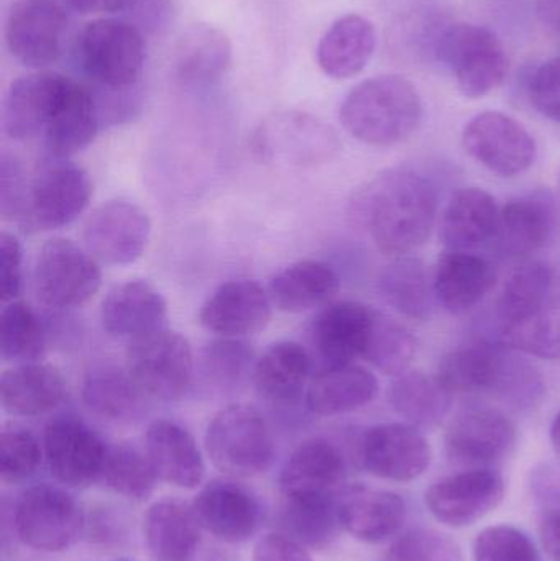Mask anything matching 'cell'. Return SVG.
Wrapping results in <instances>:
<instances>
[{
	"instance_id": "11a10c76",
	"label": "cell",
	"mask_w": 560,
	"mask_h": 561,
	"mask_svg": "<svg viewBox=\"0 0 560 561\" xmlns=\"http://www.w3.org/2000/svg\"><path fill=\"white\" fill-rule=\"evenodd\" d=\"M28 183L23 178L19 161L9 154H2L0 163V210L3 219L19 220Z\"/></svg>"
},
{
	"instance_id": "7bdbcfd3",
	"label": "cell",
	"mask_w": 560,
	"mask_h": 561,
	"mask_svg": "<svg viewBox=\"0 0 560 561\" xmlns=\"http://www.w3.org/2000/svg\"><path fill=\"white\" fill-rule=\"evenodd\" d=\"M555 273L542 262L519 266L506 280L499 300L496 317L500 327L515 325L535 316L552 299Z\"/></svg>"
},
{
	"instance_id": "4316f807",
	"label": "cell",
	"mask_w": 560,
	"mask_h": 561,
	"mask_svg": "<svg viewBox=\"0 0 560 561\" xmlns=\"http://www.w3.org/2000/svg\"><path fill=\"white\" fill-rule=\"evenodd\" d=\"M145 454L158 478L178 488L199 486L206 474L203 454L193 434L170 419H157L145 434Z\"/></svg>"
},
{
	"instance_id": "f1b7e54d",
	"label": "cell",
	"mask_w": 560,
	"mask_h": 561,
	"mask_svg": "<svg viewBox=\"0 0 560 561\" xmlns=\"http://www.w3.org/2000/svg\"><path fill=\"white\" fill-rule=\"evenodd\" d=\"M377 49V30L374 23L358 13H347L335 20L316 48L319 68L335 81L361 75Z\"/></svg>"
},
{
	"instance_id": "6125c7cd",
	"label": "cell",
	"mask_w": 560,
	"mask_h": 561,
	"mask_svg": "<svg viewBox=\"0 0 560 561\" xmlns=\"http://www.w3.org/2000/svg\"><path fill=\"white\" fill-rule=\"evenodd\" d=\"M559 193H560V173H559Z\"/></svg>"
},
{
	"instance_id": "b9f144b4",
	"label": "cell",
	"mask_w": 560,
	"mask_h": 561,
	"mask_svg": "<svg viewBox=\"0 0 560 561\" xmlns=\"http://www.w3.org/2000/svg\"><path fill=\"white\" fill-rule=\"evenodd\" d=\"M341 494V493H339ZM338 496L283 497L282 530L309 549H325L339 529Z\"/></svg>"
},
{
	"instance_id": "52a82bcc",
	"label": "cell",
	"mask_w": 560,
	"mask_h": 561,
	"mask_svg": "<svg viewBox=\"0 0 560 561\" xmlns=\"http://www.w3.org/2000/svg\"><path fill=\"white\" fill-rule=\"evenodd\" d=\"M125 368L148 399L174 402L194 385L196 358L190 342L164 327L128 342Z\"/></svg>"
},
{
	"instance_id": "cb8c5ba5",
	"label": "cell",
	"mask_w": 560,
	"mask_h": 561,
	"mask_svg": "<svg viewBox=\"0 0 560 561\" xmlns=\"http://www.w3.org/2000/svg\"><path fill=\"white\" fill-rule=\"evenodd\" d=\"M558 230V210L549 194L510 201L499 213L492 243L500 255L525 259L545 249Z\"/></svg>"
},
{
	"instance_id": "816d5d0a",
	"label": "cell",
	"mask_w": 560,
	"mask_h": 561,
	"mask_svg": "<svg viewBox=\"0 0 560 561\" xmlns=\"http://www.w3.org/2000/svg\"><path fill=\"white\" fill-rule=\"evenodd\" d=\"M476 561H541L528 534L513 526L487 527L473 546Z\"/></svg>"
},
{
	"instance_id": "277c9868",
	"label": "cell",
	"mask_w": 560,
	"mask_h": 561,
	"mask_svg": "<svg viewBox=\"0 0 560 561\" xmlns=\"http://www.w3.org/2000/svg\"><path fill=\"white\" fill-rule=\"evenodd\" d=\"M434 55L469 99L485 98L508 78V53L502 39L487 26H446L434 43Z\"/></svg>"
},
{
	"instance_id": "2e32d148",
	"label": "cell",
	"mask_w": 560,
	"mask_h": 561,
	"mask_svg": "<svg viewBox=\"0 0 560 561\" xmlns=\"http://www.w3.org/2000/svg\"><path fill=\"white\" fill-rule=\"evenodd\" d=\"M358 461L381 480H418L433 461V450L423 431L410 424H381L368 428L358 440Z\"/></svg>"
},
{
	"instance_id": "7a4b0ae2",
	"label": "cell",
	"mask_w": 560,
	"mask_h": 561,
	"mask_svg": "<svg viewBox=\"0 0 560 561\" xmlns=\"http://www.w3.org/2000/svg\"><path fill=\"white\" fill-rule=\"evenodd\" d=\"M424 107L413 82L400 75H381L355 85L341 104L342 127L370 147H395L411 137Z\"/></svg>"
},
{
	"instance_id": "1f68e13d",
	"label": "cell",
	"mask_w": 560,
	"mask_h": 561,
	"mask_svg": "<svg viewBox=\"0 0 560 561\" xmlns=\"http://www.w3.org/2000/svg\"><path fill=\"white\" fill-rule=\"evenodd\" d=\"M68 388L61 371L45 363H25L7 369L0 379L3 411L15 417H38L65 402Z\"/></svg>"
},
{
	"instance_id": "f5cc1de1",
	"label": "cell",
	"mask_w": 560,
	"mask_h": 561,
	"mask_svg": "<svg viewBox=\"0 0 560 561\" xmlns=\"http://www.w3.org/2000/svg\"><path fill=\"white\" fill-rule=\"evenodd\" d=\"M526 91L533 107L560 127V56L532 72Z\"/></svg>"
},
{
	"instance_id": "7c38bea8",
	"label": "cell",
	"mask_w": 560,
	"mask_h": 561,
	"mask_svg": "<svg viewBox=\"0 0 560 561\" xmlns=\"http://www.w3.org/2000/svg\"><path fill=\"white\" fill-rule=\"evenodd\" d=\"M58 0H16L7 15L5 45L26 68L58 61L68 32V12Z\"/></svg>"
},
{
	"instance_id": "8992f818",
	"label": "cell",
	"mask_w": 560,
	"mask_h": 561,
	"mask_svg": "<svg viewBox=\"0 0 560 561\" xmlns=\"http://www.w3.org/2000/svg\"><path fill=\"white\" fill-rule=\"evenodd\" d=\"M250 148L262 163L285 168H312L328 163L341 150L331 125L301 111H282L263 118Z\"/></svg>"
},
{
	"instance_id": "ac0fdd59",
	"label": "cell",
	"mask_w": 560,
	"mask_h": 561,
	"mask_svg": "<svg viewBox=\"0 0 560 561\" xmlns=\"http://www.w3.org/2000/svg\"><path fill=\"white\" fill-rule=\"evenodd\" d=\"M191 506L203 530L226 543L247 542L262 523L259 496L233 478L210 481Z\"/></svg>"
},
{
	"instance_id": "f6af8a7d",
	"label": "cell",
	"mask_w": 560,
	"mask_h": 561,
	"mask_svg": "<svg viewBox=\"0 0 560 561\" xmlns=\"http://www.w3.org/2000/svg\"><path fill=\"white\" fill-rule=\"evenodd\" d=\"M101 480L118 496L144 503L153 494L160 478L145 451L134 445L118 444L108 447Z\"/></svg>"
},
{
	"instance_id": "d6a6232c",
	"label": "cell",
	"mask_w": 560,
	"mask_h": 561,
	"mask_svg": "<svg viewBox=\"0 0 560 561\" xmlns=\"http://www.w3.org/2000/svg\"><path fill=\"white\" fill-rule=\"evenodd\" d=\"M496 273L492 263L472 252L446 250L434 272L436 300L450 313H464L492 290Z\"/></svg>"
},
{
	"instance_id": "7402d4cb",
	"label": "cell",
	"mask_w": 560,
	"mask_h": 561,
	"mask_svg": "<svg viewBox=\"0 0 560 561\" xmlns=\"http://www.w3.org/2000/svg\"><path fill=\"white\" fill-rule=\"evenodd\" d=\"M347 461L334 442L316 437L295 448L279 473L283 497L338 496L344 490Z\"/></svg>"
},
{
	"instance_id": "ab89813d",
	"label": "cell",
	"mask_w": 560,
	"mask_h": 561,
	"mask_svg": "<svg viewBox=\"0 0 560 561\" xmlns=\"http://www.w3.org/2000/svg\"><path fill=\"white\" fill-rule=\"evenodd\" d=\"M378 293L388 306L408 319L424 320L433 310L434 283L421 260L400 256L381 270Z\"/></svg>"
},
{
	"instance_id": "74e56055",
	"label": "cell",
	"mask_w": 560,
	"mask_h": 561,
	"mask_svg": "<svg viewBox=\"0 0 560 561\" xmlns=\"http://www.w3.org/2000/svg\"><path fill=\"white\" fill-rule=\"evenodd\" d=\"M506 345L473 343L443 356L436 379L450 394H489L495 391Z\"/></svg>"
},
{
	"instance_id": "94428289",
	"label": "cell",
	"mask_w": 560,
	"mask_h": 561,
	"mask_svg": "<svg viewBox=\"0 0 560 561\" xmlns=\"http://www.w3.org/2000/svg\"><path fill=\"white\" fill-rule=\"evenodd\" d=\"M551 444L560 460V412L556 415L555 422L551 425Z\"/></svg>"
},
{
	"instance_id": "91938a15",
	"label": "cell",
	"mask_w": 560,
	"mask_h": 561,
	"mask_svg": "<svg viewBox=\"0 0 560 561\" xmlns=\"http://www.w3.org/2000/svg\"><path fill=\"white\" fill-rule=\"evenodd\" d=\"M539 20L560 36V0H536Z\"/></svg>"
},
{
	"instance_id": "e0dca14e",
	"label": "cell",
	"mask_w": 560,
	"mask_h": 561,
	"mask_svg": "<svg viewBox=\"0 0 560 561\" xmlns=\"http://www.w3.org/2000/svg\"><path fill=\"white\" fill-rule=\"evenodd\" d=\"M516 444V425L505 412L490 405L464 409L446 432L450 460L472 468H489L508 457Z\"/></svg>"
},
{
	"instance_id": "603a6c76",
	"label": "cell",
	"mask_w": 560,
	"mask_h": 561,
	"mask_svg": "<svg viewBox=\"0 0 560 561\" xmlns=\"http://www.w3.org/2000/svg\"><path fill=\"white\" fill-rule=\"evenodd\" d=\"M338 504L342 529L361 542H387L407 524V503L393 491L352 484L341 491Z\"/></svg>"
},
{
	"instance_id": "3957f363",
	"label": "cell",
	"mask_w": 560,
	"mask_h": 561,
	"mask_svg": "<svg viewBox=\"0 0 560 561\" xmlns=\"http://www.w3.org/2000/svg\"><path fill=\"white\" fill-rule=\"evenodd\" d=\"M75 59L79 71L95 89L124 91L144 72V32L130 20L98 19L85 23L76 36Z\"/></svg>"
},
{
	"instance_id": "6f0895ef",
	"label": "cell",
	"mask_w": 560,
	"mask_h": 561,
	"mask_svg": "<svg viewBox=\"0 0 560 561\" xmlns=\"http://www.w3.org/2000/svg\"><path fill=\"white\" fill-rule=\"evenodd\" d=\"M68 10L89 15V13L125 12L132 0H58Z\"/></svg>"
},
{
	"instance_id": "d6986e66",
	"label": "cell",
	"mask_w": 560,
	"mask_h": 561,
	"mask_svg": "<svg viewBox=\"0 0 560 561\" xmlns=\"http://www.w3.org/2000/svg\"><path fill=\"white\" fill-rule=\"evenodd\" d=\"M272 307L268 290L256 280H227L201 307L199 322L214 335L243 339L268 325Z\"/></svg>"
},
{
	"instance_id": "4fadbf2b",
	"label": "cell",
	"mask_w": 560,
	"mask_h": 561,
	"mask_svg": "<svg viewBox=\"0 0 560 561\" xmlns=\"http://www.w3.org/2000/svg\"><path fill=\"white\" fill-rule=\"evenodd\" d=\"M49 473L68 488H89L101 480L108 447L101 435L76 415H58L43 434Z\"/></svg>"
},
{
	"instance_id": "680465c9",
	"label": "cell",
	"mask_w": 560,
	"mask_h": 561,
	"mask_svg": "<svg viewBox=\"0 0 560 561\" xmlns=\"http://www.w3.org/2000/svg\"><path fill=\"white\" fill-rule=\"evenodd\" d=\"M542 549L552 561H560V513L548 514L539 526Z\"/></svg>"
},
{
	"instance_id": "d590c367",
	"label": "cell",
	"mask_w": 560,
	"mask_h": 561,
	"mask_svg": "<svg viewBox=\"0 0 560 561\" xmlns=\"http://www.w3.org/2000/svg\"><path fill=\"white\" fill-rule=\"evenodd\" d=\"M378 394V379L362 366H325L306 391L309 412L322 417L348 414L370 404Z\"/></svg>"
},
{
	"instance_id": "7dc6e473",
	"label": "cell",
	"mask_w": 560,
	"mask_h": 561,
	"mask_svg": "<svg viewBox=\"0 0 560 561\" xmlns=\"http://www.w3.org/2000/svg\"><path fill=\"white\" fill-rule=\"evenodd\" d=\"M416 356V339L413 333L385 313L377 312L374 332L365 352V362L385 375L400 376L408 371Z\"/></svg>"
},
{
	"instance_id": "836d02e7",
	"label": "cell",
	"mask_w": 560,
	"mask_h": 561,
	"mask_svg": "<svg viewBox=\"0 0 560 561\" xmlns=\"http://www.w3.org/2000/svg\"><path fill=\"white\" fill-rule=\"evenodd\" d=\"M232 65V43L222 30L196 23L184 30L174 48V71L190 88L219 82Z\"/></svg>"
},
{
	"instance_id": "ba28073f",
	"label": "cell",
	"mask_w": 560,
	"mask_h": 561,
	"mask_svg": "<svg viewBox=\"0 0 560 561\" xmlns=\"http://www.w3.org/2000/svg\"><path fill=\"white\" fill-rule=\"evenodd\" d=\"M91 196L88 171L72 161L55 158L30 181L19 222L32 232L65 229L84 214Z\"/></svg>"
},
{
	"instance_id": "8d00e7d4",
	"label": "cell",
	"mask_w": 560,
	"mask_h": 561,
	"mask_svg": "<svg viewBox=\"0 0 560 561\" xmlns=\"http://www.w3.org/2000/svg\"><path fill=\"white\" fill-rule=\"evenodd\" d=\"M341 287L338 273L319 260H301L286 266L268 286L273 307L301 313L331 304Z\"/></svg>"
},
{
	"instance_id": "ffe728a7",
	"label": "cell",
	"mask_w": 560,
	"mask_h": 561,
	"mask_svg": "<svg viewBox=\"0 0 560 561\" xmlns=\"http://www.w3.org/2000/svg\"><path fill=\"white\" fill-rule=\"evenodd\" d=\"M71 78L53 71L22 76L10 84L2 104V130L10 140L45 134Z\"/></svg>"
},
{
	"instance_id": "be15d7a7",
	"label": "cell",
	"mask_w": 560,
	"mask_h": 561,
	"mask_svg": "<svg viewBox=\"0 0 560 561\" xmlns=\"http://www.w3.org/2000/svg\"><path fill=\"white\" fill-rule=\"evenodd\" d=\"M118 561H128V560H118Z\"/></svg>"
},
{
	"instance_id": "db71d44e",
	"label": "cell",
	"mask_w": 560,
	"mask_h": 561,
	"mask_svg": "<svg viewBox=\"0 0 560 561\" xmlns=\"http://www.w3.org/2000/svg\"><path fill=\"white\" fill-rule=\"evenodd\" d=\"M0 280L3 304L19 299L23 287V249L10 232L0 236Z\"/></svg>"
},
{
	"instance_id": "f35d334b",
	"label": "cell",
	"mask_w": 560,
	"mask_h": 561,
	"mask_svg": "<svg viewBox=\"0 0 560 561\" xmlns=\"http://www.w3.org/2000/svg\"><path fill=\"white\" fill-rule=\"evenodd\" d=\"M388 401L398 415L420 431L443 424L453 408V394L437 381L436 376L407 371L397 376L388 389Z\"/></svg>"
},
{
	"instance_id": "bcb514c9",
	"label": "cell",
	"mask_w": 560,
	"mask_h": 561,
	"mask_svg": "<svg viewBox=\"0 0 560 561\" xmlns=\"http://www.w3.org/2000/svg\"><path fill=\"white\" fill-rule=\"evenodd\" d=\"M503 345L536 356L558 362L560 359V299L552 297L535 316L515 325L500 327Z\"/></svg>"
},
{
	"instance_id": "83f0119b",
	"label": "cell",
	"mask_w": 560,
	"mask_h": 561,
	"mask_svg": "<svg viewBox=\"0 0 560 561\" xmlns=\"http://www.w3.org/2000/svg\"><path fill=\"white\" fill-rule=\"evenodd\" d=\"M312 373V356L296 342L273 343L253 369L256 394L275 405L292 408L308 391Z\"/></svg>"
},
{
	"instance_id": "9c48e42d",
	"label": "cell",
	"mask_w": 560,
	"mask_h": 561,
	"mask_svg": "<svg viewBox=\"0 0 560 561\" xmlns=\"http://www.w3.org/2000/svg\"><path fill=\"white\" fill-rule=\"evenodd\" d=\"M16 536L36 552L68 550L84 534L85 514L72 494L53 484L26 488L13 507Z\"/></svg>"
},
{
	"instance_id": "44dd1931",
	"label": "cell",
	"mask_w": 560,
	"mask_h": 561,
	"mask_svg": "<svg viewBox=\"0 0 560 561\" xmlns=\"http://www.w3.org/2000/svg\"><path fill=\"white\" fill-rule=\"evenodd\" d=\"M377 310L354 300L331 302L312 319L309 336L325 366L351 365L364 358Z\"/></svg>"
},
{
	"instance_id": "f546056e",
	"label": "cell",
	"mask_w": 560,
	"mask_h": 561,
	"mask_svg": "<svg viewBox=\"0 0 560 561\" xmlns=\"http://www.w3.org/2000/svg\"><path fill=\"white\" fill-rule=\"evenodd\" d=\"M201 527L191 504L157 501L144 520L145 543L153 561H193L201 543Z\"/></svg>"
},
{
	"instance_id": "ee69618b",
	"label": "cell",
	"mask_w": 560,
	"mask_h": 561,
	"mask_svg": "<svg viewBox=\"0 0 560 561\" xmlns=\"http://www.w3.org/2000/svg\"><path fill=\"white\" fill-rule=\"evenodd\" d=\"M48 325L30 304L12 300L0 313V355L13 365L42 362L48 346Z\"/></svg>"
},
{
	"instance_id": "484cf974",
	"label": "cell",
	"mask_w": 560,
	"mask_h": 561,
	"mask_svg": "<svg viewBox=\"0 0 560 561\" xmlns=\"http://www.w3.org/2000/svg\"><path fill=\"white\" fill-rule=\"evenodd\" d=\"M81 399L95 417L112 424H132L144 417L148 399L125 366L98 362L82 378Z\"/></svg>"
},
{
	"instance_id": "c3c4849f",
	"label": "cell",
	"mask_w": 560,
	"mask_h": 561,
	"mask_svg": "<svg viewBox=\"0 0 560 561\" xmlns=\"http://www.w3.org/2000/svg\"><path fill=\"white\" fill-rule=\"evenodd\" d=\"M506 346L502 373L492 398L513 409L535 408L545 396V381L535 365Z\"/></svg>"
},
{
	"instance_id": "9a60e30c",
	"label": "cell",
	"mask_w": 560,
	"mask_h": 561,
	"mask_svg": "<svg viewBox=\"0 0 560 561\" xmlns=\"http://www.w3.org/2000/svg\"><path fill=\"white\" fill-rule=\"evenodd\" d=\"M505 480L492 468H472L443 478L426 491V506L441 524L454 529L472 526L502 504Z\"/></svg>"
},
{
	"instance_id": "60d3db41",
	"label": "cell",
	"mask_w": 560,
	"mask_h": 561,
	"mask_svg": "<svg viewBox=\"0 0 560 561\" xmlns=\"http://www.w3.org/2000/svg\"><path fill=\"white\" fill-rule=\"evenodd\" d=\"M255 352L242 339H219L201 350L194 381L210 392H237L255 369Z\"/></svg>"
},
{
	"instance_id": "e575fe53",
	"label": "cell",
	"mask_w": 560,
	"mask_h": 561,
	"mask_svg": "<svg viewBox=\"0 0 560 561\" xmlns=\"http://www.w3.org/2000/svg\"><path fill=\"white\" fill-rule=\"evenodd\" d=\"M495 197L479 187L453 194L439 222V239L446 250L470 252L492 242L499 220Z\"/></svg>"
},
{
	"instance_id": "6da1fadb",
	"label": "cell",
	"mask_w": 560,
	"mask_h": 561,
	"mask_svg": "<svg viewBox=\"0 0 560 561\" xmlns=\"http://www.w3.org/2000/svg\"><path fill=\"white\" fill-rule=\"evenodd\" d=\"M352 213L380 252L404 256L430 239L437 217V191L423 174L397 168L368 183L352 203Z\"/></svg>"
},
{
	"instance_id": "681fc988",
	"label": "cell",
	"mask_w": 560,
	"mask_h": 561,
	"mask_svg": "<svg viewBox=\"0 0 560 561\" xmlns=\"http://www.w3.org/2000/svg\"><path fill=\"white\" fill-rule=\"evenodd\" d=\"M43 448L33 432L7 427L0 437V477L5 483H22L38 470Z\"/></svg>"
},
{
	"instance_id": "30bf717a",
	"label": "cell",
	"mask_w": 560,
	"mask_h": 561,
	"mask_svg": "<svg viewBox=\"0 0 560 561\" xmlns=\"http://www.w3.org/2000/svg\"><path fill=\"white\" fill-rule=\"evenodd\" d=\"M101 286V263L78 243L52 239L39 250L35 290L48 309L65 312L84 306Z\"/></svg>"
},
{
	"instance_id": "8fae6325",
	"label": "cell",
	"mask_w": 560,
	"mask_h": 561,
	"mask_svg": "<svg viewBox=\"0 0 560 561\" xmlns=\"http://www.w3.org/2000/svg\"><path fill=\"white\" fill-rule=\"evenodd\" d=\"M462 145L470 158L502 178L525 173L538 153L528 128L499 111L476 115L464 128Z\"/></svg>"
},
{
	"instance_id": "4dcf8cb0",
	"label": "cell",
	"mask_w": 560,
	"mask_h": 561,
	"mask_svg": "<svg viewBox=\"0 0 560 561\" xmlns=\"http://www.w3.org/2000/svg\"><path fill=\"white\" fill-rule=\"evenodd\" d=\"M101 122L94 92L71 79L52 122L42 135L46 150L53 158L68 160L94 141Z\"/></svg>"
},
{
	"instance_id": "5b68a950",
	"label": "cell",
	"mask_w": 560,
	"mask_h": 561,
	"mask_svg": "<svg viewBox=\"0 0 560 561\" xmlns=\"http://www.w3.org/2000/svg\"><path fill=\"white\" fill-rule=\"evenodd\" d=\"M206 450L214 467L229 478L260 477L272 467L275 438L259 409L233 402L210 421Z\"/></svg>"
},
{
	"instance_id": "5bb4252c",
	"label": "cell",
	"mask_w": 560,
	"mask_h": 561,
	"mask_svg": "<svg viewBox=\"0 0 560 561\" xmlns=\"http://www.w3.org/2000/svg\"><path fill=\"white\" fill-rule=\"evenodd\" d=\"M151 220L138 204L127 199L101 204L82 229L84 249L105 266H127L147 249Z\"/></svg>"
},
{
	"instance_id": "d4e9b609",
	"label": "cell",
	"mask_w": 560,
	"mask_h": 561,
	"mask_svg": "<svg viewBox=\"0 0 560 561\" xmlns=\"http://www.w3.org/2000/svg\"><path fill=\"white\" fill-rule=\"evenodd\" d=\"M168 304L163 294L144 279H130L117 284L102 300V329L128 342L164 329Z\"/></svg>"
},
{
	"instance_id": "9f6ffc18",
	"label": "cell",
	"mask_w": 560,
	"mask_h": 561,
	"mask_svg": "<svg viewBox=\"0 0 560 561\" xmlns=\"http://www.w3.org/2000/svg\"><path fill=\"white\" fill-rule=\"evenodd\" d=\"M252 561H315L308 547L283 533L266 534L256 542Z\"/></svg>"
},
{
	"instance_id": "f907efd6",
	"label": "cell",
	"mask_w": 560,
	"mask_h": 561,
	"mask_svg": "<svg viewBox=\"0 0 560 561\" xmlns=\"http://www.w3.org/2000/svg\"><path fill=\"white\" fill-rule=\"evenodd\" d=\"M387 561H464L459 543L434 529L403 534L391 543Z\"/></svg>"
}]
</instances>
